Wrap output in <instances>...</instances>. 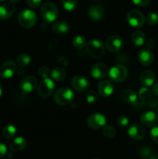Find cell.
I'll use <instances>...</instances> for the list:
<instances>
[{"label": "cell", "instance_id": "obj_1", "mask_svg": "<svg viewBox=\"0 0 158 159\" xmlns=\"http://www.w3.org/2000/svg\"><path fill=\"white\" fill-rule=\"evenodd\" d=\"M40 16L46 23H53L58 16V9L55 4L52 2L43 3L40 8Z\"/></svg>", "mask_w": 158, "mask_h": 159}, {"label": "cell", "instance_id": "obj_2", "mask_svg": "<svg viewBox=\"0 0 158 159\" xmlns=\"http://www.w3.org/2000/svg\"><path fill=\"white\" fill-rule=\"evenodd\" d=\"M74 93L69 88L64 87L59 89L54 93V100L57 105L66 106L71 103L74 99Z\"/></svg>", "mask_w": 158, "mask_h": 159}, {"label": "cell", "instance_id": "obj_3", "mask_svg": "<svg viewBox=\"0 0 158 159\" xmlns=\"http://www.w3.org/2000/svg\"><path fill=\"white\" fill-rule=\"evenodd\" d=\"M87 52L94 58H101L105 54V46L99 40H91L86 44Z\"/></svg>", "mask_w": 158, "mask_h": 159}, {"label": "cell", "instance_id": "obj_4", "mask_svg": "<svg viewBox=\"0 0 158 159\" xmlns=\"http://www.w3.org/2000/svg\"><path fill=\"white\" fill-rule=\"evenodd\" d=\"M37 20V14L32 10L26 9L20 13L18 16V22L21 26L24 28L33 27Z\"/></svg>", "mask_w": 158, "mask_h": 159}, {"label": "cell", "instance_id": "obj_5", "mask_svg": "<svg viewBox=\"0 0 158 159\" xmlns=\"http://www.w3.org/2000/svg\"><path fill=\"white\" fill-rule=\"evenodd\" d=\"M108 76L113 82H122L125 81L128 76V70L122 65H115L108 71Z\"/></svg>", "mask_w": 158, "mask_h": 159}, {"label": "cell", "instance_id": "obj_6", "mask_svg": "<svg viewBox=\"0 0 158 159\" xmlns=\"http://www.w3.org/2000/svg\"><path fill=\"white\" fill-rule=\"evenodd\" d=\"M126 20L130 26L136 28H139L143 26L146 21L143 14L137 9H132L129 11L126 15Z\"/></svg>", "mask_w": 158, "mask_h": 159}, {"label": "cell", "instance_id": "obj_7", "mask_svg": "<svg viewBox=\"0 0 158 159\" xmlns=\"http://www.w3.org/2000/svg\"><path fill=\"white\" fill-rule=\"evenodd\" d=\"M107 120L103 114L94 113L90 115L87 119V125L92 130H99L106 125Z\"/></svg>", "mask_w": 158, "mask_h": 159}, {"label": "cell", "instance_id": "obj_8", "mask_svg": "<svg viewBox=\"0 0 158 159\" xmlns=\"http://www.w3.org/2000/svg\"><path fill=\"white\" fill-rule=\"evenodd\" d=\"M54 88H55V85L53 80L46 78L41 81L37 89V93L39 96L41 97L46 98L52 95L54 91Z\"/></svg>", "mask_w": 158, "mask_h": 159}, {"label": "cell", "instance_id": "obj_9", "mask_svg": "<svg viewBox=\"0 0 158 159\" xmlns=\"http://www.w3.org/2000/svg\"><path fill=\"white\" fill-rule=\"evenodd\" d=\"M17 69L15 61L12 60L6 61L0 66V76L5 79H10L16 73Z\"/></svg>", "mask_w": 158, "mask_h": 159}, {"label": "cell", "instance_id": "obj_10", "mask_svg": "<svg viewBox=\"0 0 158 159\" xmlns=\"http://www.w3.org/2000/svg\"><path fill=\"white\" fill-rule=\"evenodd\" d=\"M37 85V79L33 76H26V77L23 78L22 81L20 83V91L23 93V94H29L31 93L34 89H35L36 86Z\"/></svg>", "mask_w": 158, "mask_h": 159}, {"label": "cell", "instance_id": "obj_11", "mask_svg": "<svg viewBox=\"0 0 158 159\" xmlns=\"http://www.w3.org/2000/svg\"><path fill=\"white\" fill-rule=\"evenodd\" d=\"M105 47L108 51H111V52H118L123 47V40L119 36H110L105 42Z\"/></svg>", "mask_w": 158, "mask_h": 159}, {"label": "cell", "instance_id": "obj_12", "mask_svg": "<svg viewBox=\"0 0 158 159\" xmlns=\"http://www.w3.org/2000/svg\"><path fill=\"white\" fill-rule=\"evenodd\" d=\"M71 85L75 91L82 93L89 88V82L86 78L81 75H75L71 82Z\"/></svg>", "mask_w": 158, "mask_h": 159}, {"label": "cell", "instance_id": "obj_13", "mask_svg": "<svg viewBox=\"0 0 158 159\" xmlns=\"http://www.w3.org/2000/svg\"><path fill=\"white\" fill-rule=\"evenodd\" d=\"M138 61L143 66H150L154 61L153 53L147 48L141 49L138 53Z\"/></svg>", "mask_w": 158, "mask_h": 159}, {"label": "cell", "instance_id": "obj_14", "mask_svg": "<svg viewBox=\"0 0 158 159\" xmlns=\"http://www.w3.org/2000/svg\"><path fill=\"white\" fill-rule=\"evenodd\" d=\"M140 122L142 125L145 126L147 127H154L158 121V116H156V113L153 111H146L141 114Z\"/></svg>", "mask_w": 158, "mask_h": 159}, {"label": "cell", "instance_id": "obj_15", "mask_svg": "<svg viewBox=\"0 0 158 159\" xmlns=\"http://www.w3.org/2000/svg\"><path fill=\"white\" fill-rule=\"evenodd\" d=\"M108 74V67L103 63H96L91 67V75L94 79H102Z\"/></svg>", "mask_w": 158, "mask_h": 159}, {"label": "cell", "instance_id": "obj_16", "mask_svg": "<svg viewBox=\"0 0 158 159\" xmlns=\"http://www.w3.org/2000/svg\"><path fill=\"white\" fill-rule=\"evenodd\" d=\"M146 131L143 127L139 124H133L128 130V134L135 141H140L145 136Z\"/></svg>", "mask_w": 158, "mask_h": 159}, {"label": "cell", "instance_id": "obj_17", "mask_svg": "<svg viewBox=\"0 0 158 159\" xmlns=\"http://www.w3.org/2000/svg\"><path fill=\"white\" fill-rule=\"evenodd\" d=\"M98 92L101 96L108 98L114 92V87L112 83L109 81H102L98 86Z\"/></svg>", "mask_w": 158, "mask_h": 159}, {"label": "cell", "instance_id": "obj_18", "mask_svg": "<svg viewBox=\"0 0 158 159\" xmlns=\"http://www.w3.org/2000/svg\"><path fill=\"white\" fill-rule=\"evenodd\" d=\"M139 80H140L141 84L144 87L148 88V87L152 86L153 85V83L155 82V80H156V75H155V73L153 71L146 70V71H143L141 73Z\"/></svg>", "mask_w": 158, "mask_h": 159}, {"label": "cell", "instance_id": "obj_19", "mask_svg": "<svg viewBox=\"0 0 158 159\" xmlns=\"http://www.w3.org/2000/svg\"><path fill=\"white\" fill-rule=\"evenodd\" d=\"M88 16L93 20H100L105 16V9L101 5H92L88 9Z\"/></svg>", "mask_w": 158, "mask_h": 159}, {"label": "cell", "instance_id": "obj_20", "mask_svg": "<svg viewBox=\"0 0 158 159\" xmlns=\"http://www.w3.org/2000/svg\"><path fill=\"white\" fill-rule=\"evenodd\" d=\"M15 12V6L11 2H6L0 6V19L7 20Z\"/></svg>", "mask_w": 158, "mask_h": 159}, {"label": "cell", "instance_id": "obj_21", "mask_svg": "<svg viewBox=\"0 0 158 159\" xmlns=\"http://www.w3.org/2000/svg\"><path fill=\"white\" fill-rule=\"evenodd\" d=\"M26 145H27L26 140L22 137H19V138H15L12 142L10 143L9 148L11 152H20V151L26 148Z\"/></svg>", "mask_w": 158, "mask_h": 159}, {"label": "cell", "instance_id": "obj_22", "mask_svg": "<svg viewBox=\"0 0 158 159\" xmlns=\"http://www.w3.org/2000/svg\"><path fill=\"white\" fill-rule=\"evenodd\" d=\"M122 100L129 105H134L137 101V96L136 93L132 89L124 90L122 94Z\"/></svg>", "mask_w": 158, "mask_h": 159}, {"label": "cell", "instance_id": "obj_23", "mask_svg": "<svg viewBox=\"0 0 158 159\" xmlns=\"http://www.w3.org/2000/svg\"><path fill=\"white\" fill-rule=\"evenodd\" d=\"M132 42L136 47H141L145 43V34L140 30H136L132 34Z\"/></svg>", "mask_w": 158, "mask_h": 159}, {"label": "cell", "instance_id": "obj_24", "mask_svg": "<svg viewBox=\"0 0 158 159\" xmlns=\"http://www.w3.org/2000/svg\"><path fill=\"white\" fill-rule=\"evenodd\" d=\"M50 75L53 80L57 81V82H61L66 77V71L60 67H56L52 69Z\"/></svg>", "mask_w": 158, "mask_h": 159}, {"label": "cell", "instance_id": "obj_25", "mask_svg": "<svg viewBox=\"0 0 158 159\" xmlns=\"http://www.w3.org/2000/svg\"><path fill=\"white\" fill-rule=\"evenodd\" d=\"M52 30L55 34H65L69 30V25L64 21L56 22L52 26Z\"/></svg>", "mask_w": 158, "mask_h": 159}, {"label": "cell", "instance_id": "obj_26", "mask_svg": "<svg viewBox=\"0 0 158 159\" xmlns=\"http://www.w3.org/2000/svg\"><path fill=\"white\" fill-rule=\"evenodd\" d=\"M3 138L6 139H11L16 134V128L13 125H6L3 127L2 131Z\"/></svg>", "mask_w": 158, "mask_h": 159}, {"label": "cell", "instance_id": "obj_27", "mask_svg": "<svg viewBox=\"0 0 158 159\" xmlns=\"http://www.w3.org/2000/svg\"><path fill=\"white\" fill-rule=\"evenodd\" d=\"M72 44L74 48H75L76 49H82L87 44L86 39L81 35L75 36L72 40Z\"/></svg>", "mask_w": 158, "mask_h": 159}, {"label": "cell", "instance_id": "obj_28", "mask_svg": "<svg viewBox=\"0 0 158 159\" xmlns=\"http://www.w3.org/2000/svg\"><path fill=\"white\" fill-rule=\"evenodd\" d=\"M17 65L21 68H24L29 65L31 62V57L27 54H20L16 58Z\"/></svg>", "mask_w": 158, "mask_h": 159}, {"label": "cell", "instance_id": "obj_29", "mask_svg": "<svg viewBox=\"0 0 158 159\" xmlns=\"http://www.w3.org/2000/svg\"><path fill=\"white\" fill-rule=\"evenodd\" d=\"M152 91L147 87H143L139 90V99L141 101H147L151 99Z\"/></svg>", "mask_w": 158, "mask_h": 159}, {"label": "cell", "instance_id": "obj_30", "mask_svg": "<svg viewBox=\"0 0 158 159\" xmlns=\"http://www.w3.org/2000/svg\"><path fill=\"white\" fill-rule=\"evenodd\" d=\"M62 6L67 11H73L77 6V0H62Z\"/></svg>", "mask_w": 158, "mask_h": 159}, {"label": "cell", "instance_id": "obj_31", "mask_svg": "<svg viewBox=\"0 0 158 159\" xmlns=\"http://www.w3.org/2000/svg\"><path fill=\"white\" fill-rule=\"evenodd\" d=\"M103 134L105 138H113L116 136V130H115L114 127L111 125H105L103 127Z\"/></svg>", "mask_w": 158, "mask_h": 159}, {"label": "cell", "instance_id": "obj_32", "mask_svg": "<svg viewBox=\"0 0 158 159\" xmlns=\"http://www.w3.org/2000/svg\"><path fill=\"white\" fill-rule=\"evenodd\" d=\"M145 20L147 21V23L149 25H156L158 23V14H156V12H150L146 16Z\"/></svg>", "mask_w": 158, "mask_h": 159}, {"label": "cell", "instance_id": "obj_33", "mask_svg": "<svg viewBox=\"0 0 158 159\" xmlns=\"http://www.w3.org/2000/svg\"><path fill=\"white\" fill-rule=\"evenodd\" d=\"M99 99V96H98V94L94 91L88 92L86 94V100L88 103L92 104L96 102Z\"/></svg>", "mask_w": 158, "mask_h": 159}, {"label": "cell", "instance_id": "obj_34", "mask_svg": "<svg viewBox=\"0 0 158 159\" xmlns=\"http://www.w3.org/2000/svg\"><path fill=\"white\" fill-rule=\"evenodd\" d=\"M117 124L122 128H125L129 124V120L125 116H119L117 118Z\"/></svg>", "mask_w": 158, "mask_h": 159}, {"label": "cell", "instance_id": "obj_35", "mask_svg": "<svg viewBox=\"0 0 158 159\" xmlns=\"http://www.w3.org/2000/svg\"><path fill=\"white\" fill-rule=\"evenodd\" d=\"M38 74L40 77L43 78V79H46L49 75V69L47 67L42 66L38 69Z\"/></svg>", "mask_w": 158, "mask_h": 159}, {"label": "cell", "instance_id": "obj_36", "mask_svg": "<svg viewBox=\"0 0 158 159\" xmlns=\"http://www.w3.org/2000/svg\"><path fill=\"white\" fill-rule=\"evenodd\" d=\"M150 138L154 142L158 143V126L153 127L150 130Z\"/></svg>", "mask_w": 158, "mask_h": 159}, {"label": "cell", "instance_id": "obj_37", "mask_svg": "<svg viewBox=\"0 0 158 159\" xmlns=\"http://www.w3.org/2000/svg\"><path fill=\"white\" fill-rule=\"evenodd\" d=\"M26 2L30 8L36 9L41 5L42 0H26Z\"/></svg>", "mask_w": 158, "mask_h": 159}, {"label": "cell", "instance_id": "obj_38", "mask_svg": "<svg viewBox=\"0 0 158 159\" xmlns=\"http://www.w3.org/2000/svg\"><path fill=\"white\" fill-rule=\"evenodd\" d=\"M133 2L137 6L145 7V6H148L150 4V0H133Z\"/></svg>", "mask_w": 158, "mask_h": 159}, {"label": "cell", "instance_id": "obj_39", "mask_svg": "<svg viewBox=\"0 0 158 159\" xmlns=\"http://www.w3.org/2000/svg\"><path fill=\"white\" fill-rule=\"evenodd\" d=\"M140 155L143 158H148L151 155V150L147 147L143 148L142 150H141Z\"/></svg>", "mask_w": 158, "mask_h": 159}, {"label": "cell", "instance_id": "obj_40", "mask_svg": "<svg viewBox=\"0 0 158 159\" xmlns=\"http://www.w3.org/2000/svg\"><path fill=\"white\" fill-rule=\"evenodd\" d=\"M6 154H7V148L4 144L0 142V158L6 156Z\"/></svg>", "mask_w": 158, "mask_h": 159}, {"label": "cell", "instance_id": "obj_41", "mask_svg": "<svg viewBox=\"0 0 158 159\" xmlns=\"http://www.w3.org/2000/svg\"><path fill=\"white\" fill-rule=\"evenodd\" d=\"M146 45H147V49L150 50V49H152V48H154L155 45H156V43H155V40H153V39L150 38L147 40Z\"/></svg>", "mask_w": 158, "mask_h": 159}, {"label": "cell", "instance_id": "obj_42", "mask_svg": "<svg viewBox=\"0 0 158 159\" xmlns=\"http://www.w3.org/2000/svg\"><path fill=\"white\" fill-rule=\"evenodd\" d=\"M152 93H153L154 96H158V82L153 85V89H152Z\"/></svg>", "mask_w": 158, "mask_h": 159}, {"label": "cell", "instance_id": "obj_43", "mask_svg": "<svg viewBox=\"0 0 158 159\" xmlns=\"http://www.w3.org/2000/svg\"><path fill=\"white\" fill-rule=\"evenodd\" d=\"M58 61H59V63H60L61 65H63V66H66V65H68V59H67V58H65L64 61H62L61 59L59 57Z\"/></svg>", "mask_w": 158, "mask_h": 159}, {"label": "cell", "instance_id": "obj_44", "mask_svg": "<svg viewBox=\"0 0 158 159\" xmlns=\"http://www.w3.org/2000/svg\"><path fill=\"white\" fill-rule=\"evenodd\" d=\"M148 159H158V154L151 155L150 157H149Z\"/></svg>", "mask_w": 158, "mask_h": 159}, {"label": "cell", "instance_id": "obj_45", "mask_svg": "<svg viewBox=\"0 0 158 159\" xmlns=\"http://www.w3.org/2000/svg\"><path fill=\"white\" fill-rule=\"evenodd\" d=\"M19 1H20V0H9V2H11L12 4L15 5V3H18Z\"/></svg>", "mask_w": 158, "mask_h": 159}, {"label": "cell", "instance_id": "obj_46", "mask_svg": "<svg viewBox=\"0 0 158 159\" xmlns=\"http://www.w3.org/2000/svg\"><path fill=\"white\" fill-rule=\"evenodd\" d=\"M2 94V89L1 85H0V97H1Z\"/></svg>", "mask_w": 158, "mask_h": 159}, {"label": "cell", "instance_id": "obj_47", "mask_svg": "<svg viewBox=\"0 0 158 159\" xmlns=\"http://www.w3.org/2000/svg\"><path fill=\"white\" fill-rule=\"evenodd\" d=\"M5 1H6V0H0V2H3Z\"/></svg>", "mask_w": 158, "mask_h": 159}, {"label": "cell", "instance_id": "obj_48", "mask_svg": "<svg viewBox=\"0 0 158 159\" xmlns=\"http://www.w3.org/2000/svg\"><path fill=\"white\" fill-rule=\"evenodd\" d=\"M156 116H158V109H157V111H156Z\"/></svg>", "mask_w": 158, "mask_h": 159}, {"label": "cell", "instance_id": "obj_49", "mask_svg": "<svg viewBox=\"0 0 158 159\" xmlns=\"http://www.w3.org/2000/svg\"><path fill=\"white\" fill-rule=\"evenodd\" d=\"M94 159H101V158H94Z\"/></svg>", "mask_w": 158, "mask_h": 159}]
</instances>
